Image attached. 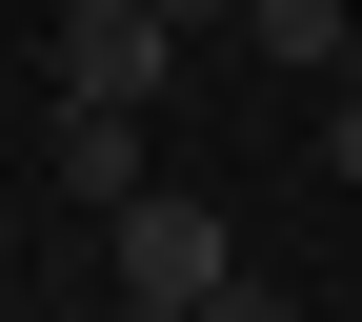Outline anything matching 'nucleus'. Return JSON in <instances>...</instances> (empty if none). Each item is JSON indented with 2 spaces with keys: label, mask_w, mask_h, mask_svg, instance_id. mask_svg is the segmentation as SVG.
Returning a JSON list of instances; mask_svg holds the SVG:
<instances>
[{
  "label": "nucleus",
  "mask_w": 362,
  "mask_h": 322,
  "mask_svg": "<svg viewBox=\"0 0 362 322\" xmlns=\"http://www.w3.org/2000/svg\"><path fill=\"white\" fill-rule=\"evenodd\" d=\"M221 282H242V222L202 181H141L121 202V302H221Z\"/></svg>",
  "instance_id": "nucleus-1"
},
{
  "label": "nucleus",
  "mask_w": 362,
  "mask_h": 322,
  "mask_svg": "<svg viewBox=\"0 0 362 322\" xmlns=\"http://www.w3.org/2000/svg\"><path fill=\"white\" fill-rule=\"evenodd\" d=\"M161 61H181L161 0H61V101H161Z\"/></svg>",
  "instance_id": "nucleus-2"
},
{
  "label": "nucleus",
  "mask_w": 362,
  "mask_h": 322,
  "mask_svg": "<svg viewBox=\"0 0 362 322\" xmlns=\"http://www.w3.org/2000/svg\"><path fill=\"white\" fill-rule=\"evenodd\" d=\"M61 181H81V202H141V181H161V142H141V101H61Z\"/></svg>",
  "instance_id": "nucleus-3"
},
{
  "label": "nucleus",
  "mask_w": 362,
  "mask_h": 322,
  "mask_svg": "<svg viewBox=\"0 0 362 322\" xmlns=\"http://www.w3.org/2000/svg\"><path fill=\"white\" fill-rule=\"evenodd\" d=\"M242 40H262V61H302V81H322L342 40H362V0H242Z\"/></svg>",
  "instance_id": "nucleus-4"
},
{
  "label": "nucleus",
  "mask_w": 362,
  "mask_h": 322,
  "mask_svg": "<svg viewBox=\"0 0 362 322\" xmlns=\"http://www.w3.org/2000/svg\"><path fill=\"white\" fill-rule=\"evenodd\" d=\"M322 161L362 181V40H342V61H322Z\"/></svg>",
  "instance_id": "nucleus-5"
},
{
  "label": "nucleus",
  "mask_w": 362,
  "mask_h": 322,
  "mask_svg": "<svg viewBox=\"0 0 362 322\" xmlns=\"http://www.w3.org/2000/svg\"><path fill=\"white\" fill-rule=\"evenodd\" d=\"M161 21H221V0H161Z\"/></svg>",
  "instance_id": "nucleus-6"
}]
</instances>
